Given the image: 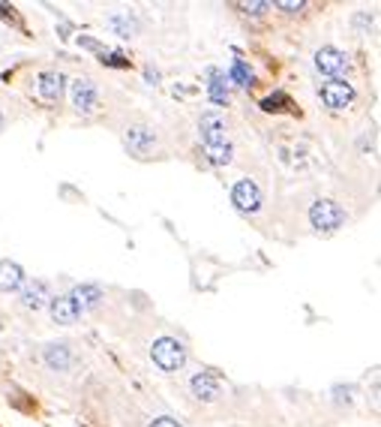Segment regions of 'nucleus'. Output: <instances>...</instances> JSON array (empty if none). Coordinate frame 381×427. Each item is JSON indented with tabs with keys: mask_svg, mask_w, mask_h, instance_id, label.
Returning a JSON list of instances; mask_svg holds the SVG:
<instances>
[{
	"mask_svg": "<svg viewBox=\"0 0 381 427\" xmlns=\"http://www.w3.org/2000/svg\"><path fill=\"white\" fill-rule=\"evenodd\" d=\"M345 217H349L345 208L334 199H318V202H312V208H309V223H312V229H318V232H336V229H342Z\"/></svg>",
	"mask_w": 381,
	"mask_h": 427,
	"instance_id": "f257e3e1",
	"label": "nucleus"
},
{
	"mask_svg": "<svg viewBox=\"0 0 381 427\" xmlns=\"http://www.w3.org/2000/svg\"><path fill=\"white\" fill-rule=\"evenodd\" d=\"M151 358L160 371L171 373L186 364V349H184V343L175 337H160V340H153V346H151Z\"/></svg>",
	"mask_w": 381,
	"mask_h": 427,
	"instance_id": "f03ea898",
	"label": "nucleus"
},
{
	"mask_svg": "<svg viewBox=\"0 0 381 427\" xmlns=\"http://www.w3.org/2000/svg\"><path fill=\"white\" fill-rule=\"evenodd\" d=\"M318 96H321V103H325L330 112H342L345 105L354 103V87L349 85V81H342V79H330L327 85H321Z\"/></svg>",
	"mask_w": 381,
	"mask_h": 427,
	"instance_id": "7ed1b4c3",
	"label": "nucleus"
},
{
	"mask_svg": "<svg viewBox=\"0 0 381 427\" xmlns=\"http://www.w3.org/2000/svg\"><path fill=\"white\" fill-rule=\"evenodd\" d=\"M312 63H316V70L321 72V76L339 79L345 70H349V54L339 52V48H334V45H325V48H318L316 52Z\"/></svg>",
	"mask_w": 381,
	"mask_h": 427,
	"instance_id": "20e7f679",
	"label": "nucleus"
},
{
	"mask_svg": "<svg viewBox=\"0 0 381 427\" xmlns=\"http://www.w3.org/2000/svg\"><path fill=\"white\" fill-rule=\"evenodd\" d=\"M231 205L240 211V214H255L261 208V190H259V184L250 178H243V180H237L235 187H231Z\"/></svg>",
	"mask_w": 381,
	"mask_h": 427,
	"instance_id": "39448f33",
	"label": "nucleus"
},
{
	"mask_svg": "<svg viewBox=\"0 0 381 427\" xmlns=\"http://www.w3.org/2000/svg\"><path fill=\"white\" fill-rule=\"evenodd\" d=\"M198 129H202V145L204 147L228 142V138H226V118H222L219 112L202 114V121H198Z\"/></svg>",
	"mask_w": 381,
	"mask_h": 427,
	"instance_id": "423d86ee",
	"label": "nucleus"
},
{
	"mask_svg": "<svg viewBox=\"0 0 381 427\" xmlns=\"http://www.w3.org/2000/svg\"><path fill=\"white\" fill-rule=\"evenodd\" d=\"M69 96H72V105H76L78 112H85V114H90L96 109V85L90 79H76L69 85Z\"/></svg>",
	"mask_w": 381,
	"mask_h": 427,
	"instance_id": "0eeeda50",
	"label": "nucleus"
},
{
	"mask_svg": "<svg viewBox=\"0 0 381 427\" xmlns=\"http://www.w3.org/2000/svg\"><path fill=\"white\" fill-rule=\"evenodd\" d=\"M48 301H52V292H48V286L43 280H33V283L21 286V307H28L36 313V310L48 307Z\"/></svg>",
	"mask_w": 381,
	"mask_h": 427,
	"instance_id": "6e6552de",
	"label": "nucleus"
},
{
	"mask_svg": "<svg viewBox=\"0 0 381 427\" xmlns=\"http://www.w3.org/2000/svg\"><path fill=\"white\" fill-rule=\"evenodd\" d=\"M63 76L61 72H54V70H45V72H39L36 76V94L43 96L45 103H57L61 100V94H63Z\"/></svg>",
	"mask_w": 381,
	"mask_h": 427,
	"instance_id": "1a4fd4ad",
	"label": "nucleus"
},
{
	"mask_svg": "<svg viewBox=\"0 0 381 427\" xmlns=\"http://www.w3.org/2000/svg\"><path fill=\"white\" fill-rule=\"evenodd\" d=\"M48 310H52V319L57 325H72V322H78V316H81V310L76 307V301H72L69 295L52 298L48 301Z\"/></svg>",
	"mask_w": 381,
	"mask_h": 427,
	"instance_id": "9d476101",
	"label": "nucleus"
},
{
	"mask_svg": "<svg viewBox=\"0 0 381 427\" xmlns=\"http://www.w3.org/2000/svg\"><path fill=\"white\" fill-rule=\"evenodd\" d=\"M189 388L198 400H207V404H213V400H219V379L213 373H195L193 379H189Z\"/></svg>",
	"mask_w": 381,
	"mask_h": 427,
	"instance_id": "9b49d317",
	"label": "nucleus"
},
{
	"mask_svg": "<svg viewBox=\"0 0 381 427\" xmlns=\"http://www.w3.org/2000/svg\"><path fill=\"white\" fill-rule=\"evenodd\" d=\"M123 142H127V147H129L132 154H147V151H151V145L156 142V136H153V129H151V127L135 124V127H129V129H127Z\"/></svg>",
	"mask_w": 381,
	"mask_h": 427,
	"instance_id": "f8f14e48",
	"label": "nucleus"
},
{
	"mask_svg": "<svg viewBox=\"0 0 381 427\" xmlns=\"http://www.w3.org/2000/svg\"><path fill=\"white\" fill-rule=\"evenodd\" d=\"M24 286V271L19 262L0 259V292H19Z\"/></svg>",
	"mask_w": 381,
	"mask_h": 427,
	"instance_id": "ddd939ff",
	"label": "nucleus"
},
{
	"mask_svg": "<svg viewBox=\"0 0 381 427\" xmlns=\"http://www.w3.org/2000/svg\"><path fill=\"white\" fill-rule=\"evenodd\" d=\"M69 298L76 301V307L85 313V310H94V307H99V301H102V289L99 286H94V283H81V286H76V289L69 292Z\"/></svg>",
	"mask_w": 381,
	"mask_h": 427,
	"instance_id": "4468645a",
	"label": "nucleus"
},
{
	"mask_svg": "<svg viewBox=\"0 0 381 427\" xmlns=\"http://www.w3.org/2000/svg\"><path fill=\"white\" fill-rule=\"evenodd\" d=\"M45 364L52 367V371H57V373L69 371V364H72L69 346H66V343H52V346H45Z\"/></svg>",
	"mask_w": 381,
	"mask_h": 427,
	"instance_id": "2eb2a0df",
	"label": "nucleus"
},
{
	"mask_svg": "<svg viewBox=\"0 0 381 427\" xmlns=\"http://www.w3.org/2000/svg\"><path fill=\"white\" fill-rule=\"evenodd\" d=\"M105 28L114 30L118 37H132L138 30V19L135 15H129V12H114L105 19Z\"/></svg>",
	"mask_w": 381,
	"mask_h": 427,
	"instance_id": "dca6fc26",
	"label": "nucleus"
},
{
	"mask_svg": "<svg viewBox=\"0 0 381 427\" xmlns=\"http://www.w3.org/2000/svg\"><path fill=\"white\" fill-rule=\"evenodd\" d=\"M207 76H210V85H207V96H210V100L217 103V105H226V103H228L226 76H222V72H217V70H210Z\"/></svg>",
	"mask_w": 381,
	"mask_h": 427,
	"instance_id": "f3484780",
	"label": "nucleus"
},
{
	"mask_svg": "<svg viewBox=\"0 0 381 427\" xmlns=\"http://www.w3.org/2000/svg\"><path fill=\"white\" fill-rule=\"evenodd\" d=\"M228 79L235 81L237 87H250L252 85V70L246 67V61H235L231 63V70H228Z\"/></svg>",
	"mask_w": 381,
	"mask_h": 427,
	"instance_id": "a211bd4d",
	"label": "nucleus"
},
{
	"mask_svg": "<svg viewBox=\"0 0 381 427\" xmlns=\"http://www.w3.org/2000/svg\"><path fill=\"white\" fill-rule=\"evenodd\" d=\"M285 103H288L285 94H273V96H268V100H261V109L264 112H279V105H285Z\"/></svg>",
	"mask_w": 381,
	"mask_h": 427,
	"instance_id": "6ab92c4d",
	"label": "nucleus"
},
{
	"mask_svg": "<svg viewBox=\"0 0 381 427\" xmlns=\"http://www.w3.org/2000/svg\"><path fill=\"white\" fill-rule=\"evenodd\" d=\"M147 427H184V424H180V421H177V418H168V415H160V418H153V421H151V424H147Z\"/></svg>",
	"mask_w": 381,
	"mask_h": 427,
	"instance_id": "aec40b11",
	"label": "nucleus"
},
{
	"mask_svg": "<svg viewBox=\"0 0 381 427\" xmlns=\"http://www.w3.org/2000/svg\"><path fill=\"white\" fill-rule=\"evenodd\" d=\"M276 6H279V10H285V12H301L306 3H303V0H279Z\"/></svg>",
	"mask_w": 381,
	"mask_h": 427,
	"instance_id": "412c9836",
	"label": "nucleus"
},
{
	"mask_svg": "<svg viewBox=\"0 0 381 427\" xmlns=\"http://www.w3.org/2000/svg\"><path fill=\"white\" fill-rule=\"evenodd\" d=\"M102 63H109V67H127V57L123 54H102Z\"/></svg>",
	"mask_w": 381,
	"mask_h": 427,
	"instance_id": "4be33fe9",
	"label": "nucleus"
},
{
	"mask_svg": "<svg viewBox=\"0 0 381 427\" xmlns=\"http://www.w3.org/2000/svg\"><path fill=\"white\" fill-rule=\"evenodd\" d=\"M268 6H270V3H243V10L252 12V15H261L264 10H268Z\"/></svg>",
	"mask_w": 381,
	"mask_h": 427,
	"instance_id": "5701e85b",
	"label": "nucleus"
},
{
	"mask_svg": "<svg viewBox=\"0 0 381 427\" xmlns=\"http://www.w3.org/2000/svg\"><path fill=\"white\" fill-rule=\"evenodd\" d=\"M0 127H3V112H0Z\"/></svg>",
	"mask_w": 381,
	"mask_h": 427,
	"instance_id": "b1692460",
	"label": "nucleus"
}]
</instances>
